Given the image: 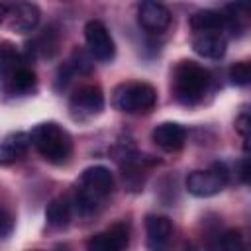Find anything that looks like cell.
I'll return each mask as SVG.
<instances>
[{
	"instance_id": "cell-5",
	"label": "cell",
	"mask_w": 251,
	"mask_h": 251,
	"mask_svg": "<svg viewBox=\"0 0 251 251\" xmlns=\"http://www.w3.org/2000/svg\"><path fill=\"white\" fill-rule=\"evenodd\" d=\"M227 180H229V173H227L226 165L214 163L204 171H192L186 176V190L192 196L206 198V196H214L220 190H224Z\"/></svg>"
},
{
	"instance_id": "cell-26",
	"label": "cell",
	"mask_w": 251,
	"mask_h": 251,
	"mask_svg": "<svg viewBox=\"0 0 251 251\" xmlns=\"http://www.w3.org/2000/svg\"><path fill=\"white\" fill-rule=\"evenodd\" d=\"M241 178H243V180H247V161H243V163H241Z\"/></svg>"
},
{
	"instance_id": "cell-9",
	"label": "cell",
	"mask_w": 251,
	"mask_h": 251,
	"mask_svg": "<svg viewBox=\"0 0 251 251\" xmlns=\"http://www.w3.org/2000/svg\"><path fill=\"white\" fill-rule=\"evenodd\" d=\"M137 20H139V25L147 33L159 35V33L167 31V27L171 25V12H169L167 6L159 4V2L147 0V2H141L139 4Z\"/></svg>"
},
{
	"instance_id": "cell-12",
	"label": "cell",
	"mask_w": 251,
	"mask_h": 251,
	"mask_svg": "<svg viewBox=\"0 0 251 251\" xmlns=\"http://www.w3.org/2000/svg\"><path fill=\"white\" fill-rule=\"evenodd\" d=\"M29 133L24 131H14L10 135H6L0 141V167L12 165L16 161H20L27 149H29Z\"/></svg>"
},
{
	"instance_id": "cell-15",
	"label": "cell",
	"mask_w": 251,
	"mask_h": 251,
	"mask_svg": "<svg viewBox=\"0 0 251 251\" xmlns=\"http://www.w3.org/2000/svg\"><path fill=\"white\" fill-rule=\"evenodd\" d=\"M71 216H73V200H71V196H67V194L53 198L51 204H49L47 210H45V220H47V224H49L51 227H55V229H61V227L69 226Z\"/></svg>"
},
{
	"instance_id": "cell-4",
	"label": "cell",
	"mask_w": 251,
	"mask_h": 251,
	"mask_svg": "<svg viewBox=\"0 0 251 251\" xmlns=\"http://www.w3.org/2000/svg\"><path fill=\"white\" fill-rule=\"evenodd\" d=\"M112 104L124 114H147L157 104V90L147 82H122L114 90Z\"/></svg>"
},
{
	"instance_id": "cell-25",
	"label": "cell",
	"mask_w": 251,
	"mask_h": 251,
	"mask_svg": "<svg viewBox=\"0 0 251 251\" xmlns=\"http://www.w3.org/2000/svg\"><path fill=\"white\" fill-rule=\"evenodd\" d=\"M8 6H10V4H4V2H0V24H4V20H6V14H8Z\"/></svg>"
},
{
	"instance_id": "cell-17",
	"label": "cell",
	"mask_w": 251,
	"mask_h": 251,
	"mask_svg": "<svg viewBox=\"0 0 251 251\" xmlns=\"http://www.w3.org/2000/svg\"><path fill=\"white\" fill-rule=\"evenodd\" d=\"M190 27L194 33L200 31H226V16L216 10H198L190 16Z\"/></svg>"
},
{
	"instance_id": "cell-21",
	"label": "cell",
	"mask_w": 251,
	"mask_h": 251,
	"mask_svg": "<svg viewBox=\"0 0 251 251\" xmlns=\"http://www.w3.org/2000/svg\"><path fill=\"white\" fill-rule=\"evenodd\" d=\"M229 78H231L233 84L245 86L249 82V78H251V67H249V63L247 61H239V63L231 65L229 67Z\"/></svg>"
},
{
	"instance_id": "cell-6",
	"label": "cell",
	"mask_w": 251,
	"mask_h": 251,
	"mask_svg": "<svg viewBox=\"0 0 251 251\" xmlns=\"http://www.w3.org/2000/svg\"><path fill=\"white\" fill-rule=\"evenodd\" d=\"M71 114L75 120H90L94 116H98L104 110V94L100 90V86L96 84H86L80 86L69 102Z\"/></svg>"
},
{
	"instance_id": "cell-10",
	"label": "cell",
	"mask_w": 251,
	"mask_h": 251,
	"mask_svg": "<svg viewBox=\"0 0 251 251\" xmlns=\"http://www.w3.org/2000/svg\"><path fill=\"white\" fill-rule=\"evenodd\" d=\"M39 8L31 2H16L8 6V14H6V24L12 31L18 33H27L31 29H35V25L39 24Z\"/></svg>"
},
{
	"instance_id": "cell-2",
	"label": "cell",
	"mask_w": 251,
	"mask_h": 251,
	"mask_svg": "<svg viewBox=\"0 0 251 251\" xmlns=\"http://www.w3.org/2000/svg\"><path fill=\"white\" fill-rule=\"evenodd\" d=\"M210 86V73L196 61H180L173 71V94L184 106L198 104Z\"/></svg>"
},
{
	"instance_id": "cell-3",
	"label": "cell",
	"mask_w": 251,
	"mask_h": 251,
	"mask_svg": "<svg viewBox=\"0 0 251 251\" xmlns=\"http://www.w3.org/2000/svg\"><path fill=\"white\" fill-rule=\"evenodd\" d=\"M29 141L37 149V153L49 163H63L73 153L71 133L55 122L37 124L29 133Z\"/></svg>"
},
{
	"instance_id": "cell-19",
	"label": "cell",
	"mask_w": 251,
	"mask_h": 251,
	"mask_svg": "<svg viewBox=\"0 0 251 251\" xmlns=\"http://www.w3.org/2000/svg\"><path fill=\"white\" fill-rule=\"evenodd\" d=\"M214 251H245V243L243 237L237 229H227L224 231L216 243H214Z\"/></svg>"
},
{
	"instance_id": "cell-7",
	"label": "cell",
	"mask_w": 251,
	"mask_h": 251,
	"mask_svg": "<svg viewBox=\"0 0 251 251\" xmlns=\"http://www.w3.org/2000/svg\"><path fill=\"white\" fill-rule=\"evenodd\" d=\"M84 41L88 47V53L96 61H110L116 53L114 39L108 31V27L100 20H90L84 25Z\"/></svg>"
},
{
	"instance_id": "cell-27",
	"label": "cell",
	"mask_w": 251,
	"mask_h": 251,
	"mask_svg": "<svg viewBox=\"0 0 251 251\" xmlns=\"http://www.w3.org/2000/svg\"><path fill=\"white\" fill-rule=\"evenodd\" d=\"M33 251H39V249H33Z\"/></svg>"
},
{
	"instance_id": "cell-22",
	"label": "cell",
	"mask_w": 251,
	"mask_h": 251,
	"mask_svg": "<svg viewBox=\"0 0 251 251\" xmlns=\"http://www.w3.org/2000/svg\"><path fill=\"white\" fill-rule=\"evenodd\" d=\"M153 251H192V247H190V243L184 241V239H176V241H175V233H173V237H171L165 245H161V247H157V249H153Z\"/></svg>"
},
{
	"instance_id": "cell-8",
	"label": "cell",
	"mask_w": 251,
	"mask_h": 251,
	"mask_svg": "<svg viewBox=\"0 0 251 251\" xmlns=\"http://www.w3.org/2000/svg\"><path fill=\"white\" fill-rule=\"evenodd\" d=\"M129 245V227L124 222H118L104 231L94 233L86 241V251H126Z\"/></svg>"
},
{
	"instance_id": "cell-14",
	"label": "cell",
	"mask_w": 251,
	"mask_h": 251,
	"mask_svg": "<svg viewBox=\"0 0 251 251\" xmlns=\"http://www.w3.org/2000/svg\"><path fill=\"white\" fill-rule=\"evenodd\" d=\"M145 231H147V247H149V251H153V249L165 245L173 237L175 226L165 216H147Z\"/></svg>"
},
{
	"instance_id": "cell-24",
	"label": "cell",
	"mask_w": 251,
	"mask_h": 251,
	"mask_svg": "<svg viewBox=\"0 0 251 251\" xmlns=\"http://www.w3.org/2000/svg\"><path fill=\"white\" fill-rule=\"evenodd\" d=\"M235 129L241 133V137L245 141V147H247V139H249V116L245 112L235 120Z\"/></svg>"
},
{
	"instance_id": "cell-1",
	"label": "cell",
	"mask_w": 251,
	"mask_h": 251,
	"mask_svg": "<svg viewBox=\"0 0 251 251\" xmlns=\"http://www.w3.org/2000/svg\"><path fill=\"white\" fill-rule=\"evenodd\" d=\"M112 192H114V176L110 169L102 165L88 167L76 182L75 194L71 198L73 208L82 218L94 216L104 206V202Z\"/></svg>"
},
{
	"instance_id": "cell-11",
	"label": "cell",
	"mask_w": 251,
	"mask_h": 251,
	"mask_svg": "<svg viewBox=\"0 0 251 251\" xmlns=\"http://www.w3.org/2000/svg\"><path fill=\"white\" fill-rule=\"evenodd\" d=\"M151 139L165 151H178L186 141V127L176 122H163L153 127Z\"/></svg>"
},
{
	"instance_id": "cell-23",
	"label": "cell",
	"mask_w": 251,
	"mask_h": 251,
	"mask_svg": "<svg viewBox=\"0 0 251 251\" xmlns=\"http://www.w3.org/2000/svg\"><path fill=\"white\" fill-rule=\"evenodd\" d=\"M12 229H14V220H12L10 212L0 206V239L8 237L12 233Z\"/></svg>"
},
{
	"instance_id": "cell-16",
	"label": "cell",
	"mask_w": 251,
	"mask_h": 251,
	"mask_svg": "<svg viewBox=\"0 0 251 251\" xmlns=\"http://www.w3.org/2000/svg\"><path fill=\"white\" fill-rule=\"evenodd\" d=\"M25 57L8 41L0 43V80L6 82L12 75H16L22 67H25Z\"/></svg>"
},
{
	"instance_id": "cell-20",
	"label": "cell",
	"mask_w": 251,
	"mask_h": 251,
	"mask_svg": "<svg viewBox=\"0 0 251 251\" xmlns=\"http://www.w3.org/2000/svg\"><path fill=\"white\" fill-rule=\"evenodd\" d=\"M35 45H37V47H33L35 51H41L45 57H53L59 47V33L55 31V27H45L43 33L37 37Z\"/></svg>"
},
{
	"instance_id": "cell-13",
	"label": "cell",
	"mask_w": 251,
	"mask_h": 251,
	"mask_svg": "<svg viewBox=\"0 0 251 251\" xmlns=\"http://www.w3.org/2000/svg\"><path fill=\"white\" fill-rule=\"evenodd\" d=\"M192 49L206 59H220L226 53V35L220 31H200L192 35Z\"/></svg>"
},
{
	"instance_id": "cell-18",
	"label": "cell",
	"mask_w": 251,
	"mask_h": 251,
	"mask_svg": "<svg viewBox=\"0 0 251 251\" xmlns=\"http://www.w3.org/2000/svg\"><path fill=\"white\" fill-rule=\"evenodd\" d=\"M4 90L12 96H22V94H29L35 88V73L31 67H22L16 75H12L6 82H2Z\"/></svg>"
}]
</instances>
